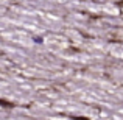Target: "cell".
Masks as SVG:
<instances>
[{"mask_svg": "<svg viewBox=\"0 0 123 120\" xmlns=\"http://www.w3.org/2000/svg\"><path fill=\"white\" fill-rule=\"evenodd\" d=\"M93 2H105V0H93Z\"/></svg>", "mask_w": 123, "mask_h": 120, "instance_id": "obj_1", "label": "cell"}]
</instances>
